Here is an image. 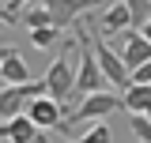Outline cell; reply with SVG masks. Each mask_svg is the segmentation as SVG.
<instances>
[{"label":"cell","mask_w":151,"mask_h":143,"mask_svg":"<svg viewBox=\"0 0 151 143\" xmlns=\"http://www.w3.org/2000/svg\"><path fill=\"white\" fill-rule=\"evenodd\" d=\"M23 23H27L30 30H45V26H53V19H49V11H45L42 4H34V8L23 15Z\"/></svg>","instance_id":"cell-14"},{"label":"cell","mask_w":151,"mask_h":143,"mask_svg":"<svg viewBox=\"0 0 151 143\" xmlns=\"http://www.w3.org/2000/svg\"><path fill=\"white\" fill-rule=\"evenodd\" d=\"M121 98H125V109H129V113H147L151 109V87H136V83H132V90L121 94Z\"/></svg>","instance_id":"cell-11"},{"label":"cell","mask_w":151,"mask_h":143,"mask_svg":"<svg viewBox=\"0 0 151 143\" xmlns=\"http://www.w3.org/2000/svg\"><path fill=\"white\" fill-rule=\"evenodd\" d=\"M76 68H79V53H76V60H72L68 53H60L53 64L45 68L42 79H45V87H49V98H53V102L64 106V102H72V98H76ZM64 109H68V106H64Z\"/></svg>","instance_id":"cell-1"},{"label":"cell","mask_w":151,"mask_h":143,"mask_svg":"<svg viewBox=\"0 0 151 143\" xmlns=\"http://www.w3.org/2000/svg\"><path fill=\"white\" fill-rule=\"evenodd\" d=\"M38 143H49V139H45V136H38Z\"/></svg>","instance_id":"cell-18"},{"label":"cell","mask_w":151,"mask_h":143,"mask_svg":"<svg viewBox=\"0 0 151 143\" xmlns=\"http://www.w3.org/2000/svg\"><path fill=\"white\" fill-rule=\"evenodd\" d=\"M121 60L129 64V72L144 68L151 60V41L140 34V30H125V38H121Z\"/></svg>","instance_id":"cell-7"},{"label":"cell","mask_w":151,"mask_h":143,"mask_svg":"<svg viewBox=\"0 0 151 143\" xmlns=\"http://www.w3.org/2000/svg\"><path fill=\"white\" fill-rule=\"evenodd\" d=\"M125 30H132V11H129V4L121 0V4H110V8L102 11V19H98V34L110 38V34H125Z\"/></svg>","instance_id":"cell-9"},{"label":"cell","mask_w":151,"mask_h":143,"mask_svg":"<svg viewBox=\"0 0 151 143\" xmlns=\"http://www.w3.org/2000/svg\"><path fill=\"white\" fill-rule=\"evenodd\" d=\"M147 117H151V109H147Z\"/></svg>","instance_id":"cell-19"},{"label":"cell","mask_w":151,"mask_h":143,"mask_svg":"<svg viewBox=\"0 0 151 143\" xmlns=\"http://www.w3.org/2000/svg\"><path fill=\"white\" fill-rule=\"evenodd\" d=\"M57 38H60V30H57V26L30 30V45H34V49H49V45H57Z\"/></svg>","instance_id":"cell-16"},{"label":"cell","mask_w":151,"mask_h":143,"mask_svg":"<svg viewBox=\"0 0 151 143\" xmlns=\"http://www.w3.org/2000/svg\"><path fill=\"white\" fill-rule=\"evenodd\" d=\"M129 124H132V136L140 143H151V117L147 113H129Z\"/></svg>","instance_id":"cell-13"},{"label":"cell","mask_w":151,"mask_h":143,"mask_svg":"<svg viewBox=\"0 0 151 143\" xmlns=\"http://www.w3.org/2000/svg\"><path fill=\"white\" fill-rule=\"evenodd\" d=\"M45 11H49V19H53L57 30H64V26H76V15H83L91 4H98V0H38Z\"/></svg>","instance_id":"cell-5"},{"label":"cell","mask_w":151,"mask_h":143,"mask_svg":"<svg viewBox=\"0 0 151 143\" xmlns=\"http://www.w3.org/2000/svg\"><path fill=\"white\" fill-rule=\"evenodd\" d=\"M132 11V30H144L151 23V0H125Z\"/></svg>","instance_id":"cell-12"},{"label":"cell","mask_w":151,"mask_h":143,"mask_svg":"<svg viewBox=\"0 0 151 143\" xmlns=\"http://www.w3.org/2000/svg\"><path fill=\"white\" fill-rule=\"evenodd\" d=\"M4 143H38V136H42V128L23 113V117H15V121H4Z\"/></svg>","instance_id":"cell-10"},{"label":"cell","mask_w":151,"mask_h":143,"mask_svg":"<svg viewBox=\"0 0 151 143\" xmlns=\"http://www.w3.org/2000/svg\"><path fill=\"white\" fill-rule=\"evenodd\" d=\"M87 41H91L94 56H98V68H102V75H106V83H110L113 90H125V94H129V90H132V72H129V64L121 60V53H113L98 30H94Z\"/></svg>","instance_id":"cell-2"},{"label":"cell","mask_w":151,"mask_h":143,"mask_svg":"<svg viewBox=\"0 0 151 143\" xmlns=\"http://www.w3.org/2000/svg\"><path fill=\"white\" fill-rule=\"evenodd\" d=\"M0 75H4V87L34 83V79H30V72H27V64H23V56H19L12 45H4V49H0Z\"/></svg>","instance_id":"cell-8"},{"label":"cell","mask_w":151,"mask_h":143,"mask_svg":"<svg viewBox=\"0 0 151 143\" xmlns=\"http://www.w3.org/2000/svg\"><path fill=\"white\" fill-rule=\"evenodd\" d=\"M42 94H49L45 79L23 83V87H4V94H0V117H4V121H15V117H23V113L30 109V102H38Z\"/></svg>","instance_id":"cell-4"},{"label":"cell","mask_w":151,"mask_h":143,"mask_svg":"<svg viewBox=\"0 0 151 143\" xmlns=\"http://www.w3.org/2000/svg\"><path fill=\"white\" fill-rule=\"evenodd\" d=\"M140 34H144V38H147V41H151V23H147V26H144V30H140Z\"/></svg>","instance_id":"cell-17"},{"label":"cell","mask_w":151,"mask_h":143,"mask_svg":"<svg viewBox=\"0 0 151 143\" xmlns=\"http://www.w3.org/2000/svg\"><path fill=\"white\" fill-rule=\"evenodd\" d=\"M27 117H30V121H34L42 132H53V128H60L64 121H68V117H64V106H60V102H53L49 94H42L38 102H30Z\"/></svg>","instance_id":"cell-6"},{"label":"cell","mask_w":151,"mask_h":143,"mask_svg":"<svg viewBox=\"0 0 151 143\" xmlns=\"http://www.w3.org/2000/svg\"><path fill=\"white\" fill-rule=\"evenodd\" d=\"M113 109H125V98H121V94H113V90L91 94V98H83L79 106H72V113H68V121L60 124V132L83 124V121H94V117H106V113H113Z\"/></svg>","instance_id":"cell-3"},{"label":"cell","mask_w":151,"mask_h":143,"mask_svg":"<svg viewBox=\"0 0 151 143\" xmlns=\"http://www.w3.org/2000/svg\"><path fill=\"white\" fill-rule=\"evenodd\" d=\"M72 143H113L110 139V128H106V121H98V124H91L79 139H72Z\"/></svg>","instance_id":"cell-15"}]
</instances>
